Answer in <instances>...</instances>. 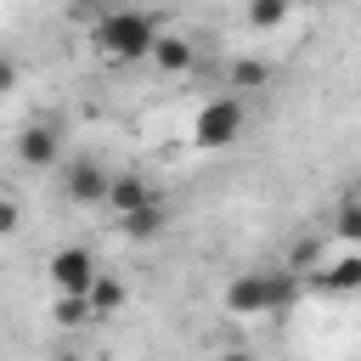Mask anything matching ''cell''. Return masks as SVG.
I'll return each mask as SVG.
<instances>
[{
  "label": "cell",
  "mask_w": 361,
  "mask_h": 361,
  "mask_svg": "<svg viewBox=\"0 0 361 361\" xmlns=\"http://www.w3.org/2000/svg\"><path fill=\"white\" fill-rule=\"evenodd\" d=\"M107 203H113V214L124 220V214H135V209H147V203H158V197H152V180H147V175L118 169V175L107 180Z\"/></svg>",
  "instance_id": "7"
},
{
  "label": "cell",
  "mask_w": 361,
  "mask_h": 361,
  "mask_svg": "<svg viewBox=\"0 0 361 361\" xmlns=\"http://www.w3.org/2000/svg\"><path fill=\"white\" fill-rule=\"evenodd\" d=\"M265 85H271V62H259V56H237V62L226 68V90H231V96L265 90Z\"/></svg>",
  "instance_id": "10"
},
{
  "label": "cell",
  "mask_w": 361,
  "mask_h": 361,
  "mask_svg": "<svg viewBox=\"0 0 361 361\" xmlns=\"http://www.w3.org/2000/svg\"><path fill=\"white\" fill-rule=\"evenodd\" d=\"M51 361H90V355H79V350H56Z\"/></svg>",
  "instance_id": "20"
},
{
  "label": "cell",
  "mask_w": 361,
  "mask_h": 361,
  "mask_svg": "<svg viewBox=\"0 0 361 361\" xmlns=\"http://www.w3.org/2000/svg\"><path fill=\"white\" fill-rule=\"evenodd\" d=\"M107 180H113V169L96 164V158H73V164L62 169V192H68V203H79V209L107 203Z\"/></svg>",
  "instance_id": "6"
},
{
  "label": "cell",
  "mask_w": 361,
  "mask_h": 361,
  "mask_svg": "<svg viewBox=\"0 0 361 361\" xmlns=\"http://www.w3.org/2000/svg\"><path fill=\"white\" fill-rule=\"evenodd\" d=\"M152 39H158L152 17H147V11H130V6L102 11V17L90 23V45H96L107 62H147V56H152Z\"/></svg>",
  "instance_id": "2"
},
{
  "label": "cell",
  "mask_w": 361,
  "mask_h": 361,
  "mask_svg": "<svg viewBox=\"0 0 361 361\" xmlns=\"http://www.w3.org/2000/svg\"><path fill=\"white\" fill-rule=\"evenodd\" d=\"M333 237H338L344 248H361V192H350V197L338 203V214H333Z\"/></svg>",
  "instance_id": "15"
},
{
  "label": "cell",
  "mask_w": 361,
  "mask_h": 361,
  "mask_svg": "<svg viewBox=\"0 0 361 361\" xmlns=\"http://www.w3.org/2000/svg\"><path fill=\"white\" fill-rule=\"evenodd\" d=\"M310 265H322V237H299L282 271H293V276H299V271H310Z\"/></svg>",
  "instance_id": "16"
},
{
  "label": "cell",
  "mask_w": 361,
  "mask_h": 361,
  "mask_svg": "<svg viewBox=\"0 0 361 361\" xmlns=\"http://www.w3.org/2000/svg\"><path fill=\"white\" fill-rule=\"evenodd\" d=\"M51 322H56L62 333H79V327H90V322H96V310H90V293H56V299H51Z\"/></svg>",
  "instance_id": "12"
},
{
  "label": "cell",
  "mask_w": 361,
  "mask_h": 361,
  "mask_svg": "<svg viewBox=\"0 0 361 361\" xmlns=\"http://www.w3.org/2000/svg\"><path fill=\"white\" fill-rule=\"evenodd\" d=\"M214 361H254V355H248V350H220Z\"/></svg>",
  "instance_id": "19"
},
{
  "label": "cell",
  "mask_w": 361,
  "mask_h": 361,
  "mask_svg": "<svg viewBox=\"0 0 361 361\" xmlns=\"http://www.w3.org/2000/svg\"><path fill=\"white\" fill-rule=\"evenodd\" d=\"M293 6H327V0H293Z\"/></svg>",
  "instance_id": "21"
},
{
  "label": "cell",
  "mask_w": 361,
  "mask_h": 361,
  "mask_svg": "<svg viewBox=\"0 0 361 361\" xmlns=\"http://www.w3.org/2000/svg\"><path fill=\"white\" fill-rule=\"evenodd\" d=\"M243 130H248V107H243V96H214V102H203L197 107V118H192V147H203V152H226V147H237L243 141Z\"/></svg>",
  "instance_id": "3"
},
{
  "label": "cell",
  "mask_w": 361,
  "mask_h": 361,
  "mask_svg": "<svg viewBox=\"0 0 361 361\" xmlns=\"http://www.w3.org/2000/svg\"><path fill=\"white\" fill-rule=\"evenodd\" d=\"M293 299H299V276L293 271H237L231 282H226V293H220V305H226V316H237V322H254V316H282V310H293Z\"/></svg>",
  "instance_id": "1"
},
{
  "label": "cell",
  "mask_w": 361,
  "mask_h": 361,
  "mask_svg": "<svg viewBox=\"0 0 361 361\" xmlns=\"http://www.w3.org/2000/svg\"><path fill=\"white\" fill-rule=\"evenodd\" d=\"M17 164L23 169H56L62 164V124L56 118H34L17 130Z\"/></svg>",
  "instance_id": "5"
},
{
  "label": "cell",
  "mask_w": 361,
  "mask_h": 361,
  "mask_svg": "<svg viewBox=\"0 0 361 361\" xmlns=\"http://www.w3.org/2000/svg\"><path fill=\"white\" fill-rule=\"evenodd\" d=\"M17 226H23V203H17V197H6V192H0V237H11V231H17Z\"/></svg>",
  "instance_id": "17"
},
{
  "label": "cell",
  "mask_w": 361,
  "mask_h": 361,
  "mask_svg": "<svg viewBox=\"0 0 361 361\" xmlns=\"http://www.w3.org/2000/svg\"><path fill=\"white\" fill-rule=\"evenodd\" d=\"M316 288H322V293H361V248H350V254H338L333 265H322V271H316Z\"/></svg>",
  "instance_id": "8"
},
{
  "label": "cell",
  "mask_w": 361,
  "mask_h": 361,
  "mask_svg": "<svg viewBox=\"0 0 361 361\" xmlns=\"http://www.w3.org/2000/svg\"><path fill=\"white\" fill-rule=\"evenodd\" d=\"M164 226H169V209H164V203H147V209H135V214L118 220V231H124L130 243H152V237H164Z\"/></svg>",
  "instance_id": "11"
},
{
  "label": "cell",
  "mask_w": 361,
  "mask_h": 361,
  "mask_svg": "<svg viewBox=\"0 0 361 361\" xmlns=\"http://www.w3.org/2000/svg\"><path fill=\"white\" fill-rule=\"evenodd\" d=\"M288 17H293V0H248V28L259 34H276Z\"/></svg>",
  "instance_id": "14"
},
{
  "label": "cell",
  "mask_w": 361,
  "mask_h": 361,
  "mask_svg": "<svg viewBox=\"0 0 361 361\" xmlns=\"http://www.w3.org/2000/svg\"><path fill=\"white\" fill-rule=\"evenodd\" d=\"M124 299H130V293H124V282H118V276H107V271H102V276L90 282V310H96V322L118 316V310H124Z\"/></svg>",
  "instance_id": "13"
},
{
  "label": "cell",
  "mask_w": 361,
  "mask_h": 361,
  "mask_svg": "<svg viewBox=\"0 0 361 361\" xmlns=\"http://www.w3.org/2000/svg\"><path fill=\"white\" fill-rule=\"evenodd\" d=\"M6 90H17V62H11V56H0V96H6Z\"/></svg>",
  "instance_id": "18"
},
{
  "label": "cell",
  "mask_w": 361,
  "mask_h": 361,
  "mask_svg": "<svg viewBox=\"0 0 361 361\" xmlns=\"http://www.w3.org/2000/svg\"><path fill=\"white\" fill-rule=\"evenodd\" d=\"M45 276H51V288H56V293H90V282L102 276V265H96V254H90V248L68 243V248H56V254L45 259Z\"/></svg>",
  "instance_id": "4"
},
{
  "label": "cell",
  "mask_w": 361,
  "mask_h": 361,
  "mask_svg": "<svg viewBox=\"0 0 361 361\" xmlns=\"http://www.w3.org/2000/svg\"><path fill=\"white\" fill-rule=\"evenodd\" d=\"M147 62H152L158 73H192V62H197V56H192V39H186V34H158Z\"/></svg>",
  "instance_id": "9"
}]
</instances>
